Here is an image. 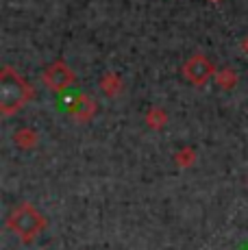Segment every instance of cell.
Listing matches in <instances>:
<instances>
[{
    "instance_id": "1",
    "label": "cell",
    "mask_w": 248,
    "mask_h": 250,
    "mask_svg": "<svg viewBox=\"0 0 248 250\" xmlns=\"http://www.w3.org/2000/svg\"><path fill=\"white\" fill-rule=\"evenodd\" d=\"M35 96V89L24 81V76L11 65L0 70V113L13 115L20 111L28 100Z\"/></svg>"
},
{
    "instance_id": "2",
    "label": "cell",
    "mask_w": 248,
    "mask_h": 250,
    "mask_svg": "<svg viewBox=\"0 0 248 250\" xmlns=\"http://www.w3.org/2000/svg\"><path fill=\"white\" fill-rule=\"evenodd\" d=\"M7 229L16 235L20 242H33L35 237H40L46 229V215L41 213L37 207L31 203H20L11 207V211L7 213Z\"/></svg>"
},
{
    "instance_id": "3",
    "label": "cell",
    "mask_w": 248,
    "mask_h": 250,
    "mask_svg": "<svg viewBox=\"0 0 248 250\" xmlns=\"http://www.w3.org/2000/svg\"><path fill=\"white\" fill-rule=\"evenodd\" d=\"M216 72H218L216 63H213L207 55H203V52H196V55H192L189 59H185L183 68H181L183 79L187 81V83L196 85V87H203L205 83L216 79Z\"/></svg>"
},
{
    "instance_id": "4",
    "label": "cell",
    "mask_w": 248,
    "mask_h": 250,
    "mask_svg": "<svg viewBox=\"0 0 248 250\" xmlns=\"http://www.w3.org/2000/svg\"><path fill=\"white\" fill-rule=\"evenodd\" d=\"M40 81L46 89L55 91V94H61V91H65L76 83V74L70 65L63 63V61H52V63H48L44 70H41Z\"/></svg>"
},
{
    "instance_id": "5",
    "label": "cell",
    "mask_w": 248,
    "mask_h": 250,
    "mask_svg": "<svg viewBox=\"0 0 248 250\" xmlns=\"http://www.w3.org/2000/svg\"><path fill=\"white\" fill-rule=\"evenodd\" d=\"M68 111L72 115L74 122H89V120H94V115L98 111V104L96 100L92 98V96H85V94H79L72 98V103L68 104Z\"/></svg>"
},
{
    "instance_id": "6",
    "label": "cell",
    "mask_w": 248,
    "mask_h": 250,
    "mask_svg": "<svg viewBox=\"0 0 248 250\" xmlns=\"http://www.w3.org/2000/svg\"><path fill=\"white\" fill-rule=\"evenodd\" d=\"M100 89H103L104 96H109V98H116V96H120V91L124 89L122 76L118 74V72H113V70L104 72V74L100 76Z\"/></svg>"
},
{
    "instance_id": "7",
    "label": "cell",
    "mask_w": 248,
    "mask_h": 250,
    "mask_svg": "<svg viewBox=\"0 0 248 250\" xmlns=\"http://www.w3.org/2000/svg\"><path fill=\"white\" fill-rule=\"evenodd\" d=\"M216 85L224 91H231L237 87V83H240V74H237L235 68H231V65H224V68H218L216 72Z\"/></svg>"
},
{
    "instance_id": "8",
    "label": "cell",
    "mask_w": 248,
    "mask_h": 250,
    "mask_svg": "<svg viewBox=\"0 0 248 250\" xmlns=\"http://www.w3.org/2000/svg\"><path fill=\"white\" fill-rule=\"evenodd\" d=\"M37 139H40V135H37L35 128L31 126H22L16 131V135H13V142H16L18 148H22V150H31V148H35Z\"/></svg>"
},
{
    "instance_id": "9",
    "label": "cell",
    "mask_w": 248,
    "mask_h": 250,
    "mask_svg": "<svg viewBox=\"0 0 248 250\" xmlns=\"http://www.w3.org/2000/svg\"><path fill=\"white\" fill-rule=\"evenodd\" d=\"M168 124V111L161 107H150L146 111V126L152 131H161V128Z\"/></svg>"
},
{
    "instance_id": "10",
    "label": "cell",
    "mask_w": 248,
    "mask_h": 250,
    "mask_svg": "<svg viewBox=\"0 0 248 250\" xmlns=\"http://www.w3.org/2000/svg\"><path fill=\"white\" fill-rule=\"evenodd\" d=\"M174 161L179 167H189L194 161H196V152H194L192 148H181V150L174 155Z\"/></svg>"
},
{
    "instance_id": "11",
    "label": "cell",
    "mask_w": 248,
    "mask_h": 250,
    "mask_svg": "<svg viewBox=\"0 0 248 250\" xmlns=\"http://www.w3.org/2000/svg\"><path fill=\"white\" fill-rule=\"evenodd\" d=\"M242 50H244L246 55H248V35L244 37V40H242Z\"/></svg>"
},
{
    "instance_id": "12",
    "label": "cell",
    "mask_w": 248,
    "mask_h": 250,
    "mask_svg": "<svg viewBox=\"0 0 248 250\" xmlns=\"http://www.w3.org/2000/svg\"><path fill=\"white\" fill-rule=\"evenodd\" d=\"M209 2H213V4H220V2H222V0H209Z\"/></svg>"
}]
</instances>
